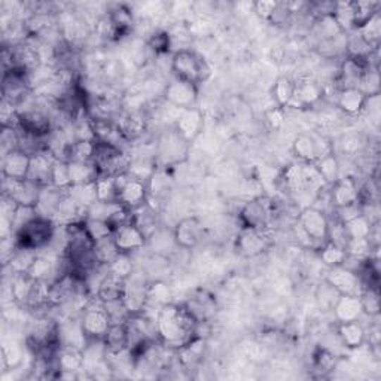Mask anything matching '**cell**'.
Instances as JSON below:
<instances>
[{
    "mask_svg": "<svg viewBox=\"0 0 381 381\" xmlns=\"http://www.w3.org/2000/svg\"><path fill=\"white\" fill-rule=\"evenodd\" d=\"M285 109L275 106L264 112V123L271 131H279L285 125Z\"/></svg>",
    "mask_w": 381,
    "mask_h": 381,
    "instance_id": "cell-60",
    "label": "cell"
},
{
    "mask_svg": "<svg viewBox=\"0 0 381 381\" xmlns=\"http://www.w3.org/2000/svg\"><path fill=\"white\" fill-rule=\"evenodd\" d=\"M84 227H85V231L87 234L89 235V239L93 240L94 243L96 242H100L103 239H108V237H112V228L109 223L106 220H99V219H85L84 220Z\"/></svg>",
    "mask_w": 381,
    "mask_h": 381,
    "instance_id": "cell-52",
    "label": "cell"
},
{
    "mask_svg": "<svg viewBox=\"0 0 381 381\" xmlns=\"http://www.w3.org/2000/svg\"><path fill=\"white\" fill-rule=\"evenodd\" d=\"M292 154L295 155V158L299 163L313 164V163H316L320 156L331 154V152H326L322 148L320 137L314 135L301 133L292 142Z\"/></svg>",
    "mask_w": 381,
    "mask_h": 381,
    "instance_id": "cell-14",
    "label": "cell"
},
{
    "mask_svg": "<svg viewBox=\"0 0 381 381\" xmlns=\"http://www.w3.org/2000/svg\"><path fill=\"white\" fill-rule=\"evenodd\" d=\"M0 123L5 128H18L20 127V111L14 103L2 99V108H0Z\"/></svg>",
    "mask_w": 381,
    "mask_h": 381,
    "instance_id": "cell-55",
    "label": "cell"
},
{
    "mask_svg": "<svg viewBox=\"0 0 381 381\" xmlns=\"http://www.w3.org/2000/svg\"><path fill=\"white\" fill-rule=\"evenodd\" d=\"M51 185L60 189H68L72 187L68 161H61V160L54 161V165H52V172H51Z\"/></svg>",
    "mask_w": 381,
    "mask_h": 381,
    "instance_id": "cell-50",
    "label": "cell"
},
{
    "mask_svg": "<svg viewBox=\"0 0 381 381\" xmlns=\"http://www.w3.org/2000/svg\"><path fill=\"white\" fill-rule=\"evenodd\" d=\"M368 96L359 88H343L337 93V108L349 116L359 115L366 108Z\"/></svg>",
    "mask_w": 381,
    "mask_h": 381,
    "instance_id": "cell-22",
    "label": "cell"
},
{
    "mask_svg": "<svg viewBox=\"0 0 381 381\" xmlns=\"http://www.w3.org/2000/svg\"><path fill=\"white\" fill-rule=\"evenodd\" d=\"M322 97L323 88L318 81L311 80V77H299V80L295 81V94L289 108L292 106L299 109L313 108Z\"/></svg>",
    "mask_w": 381,
    "mask_h": 381,
    "instance_id": "cell-16",
    "label": "cell"
},
{
    "mask_svg": "<svg viewBox=\"0 0 381 381\" xmlns=\"http://www.w3.org/2000/svg\"><path fill=\"white\" fill-rule=\"evenodd\" d=\"M332 17L338 27L344 35L356 32L354 30V4L353 2H337Z\"/></svg>",
    "mask_w": 381,
    "mask_h": 381,
    "instance_id": "cell-37",
    "label": "cell"
},
{
    "mask_svg": "<svg viewBox=\"0 0 381 381\" xmlns=\"http://www.w3.org/2000/svg\"><path fill=\"white\" fill-rule=\"evenodd\" d=\"M172 72L176 80L194 84L196 87L207 82L212 76V68H210L207 60L189 48L177 49L175 52L172 57Z\"/></svg>",
    "mask_w": 381,
    "mask_h": 381,
    "instance_id": "cell-2",
    "label": "cell"
},
{
    "mask_svg": "<svg viewBox=\"0 0 381 381\" xmlns=\"http://www.w3.org/2000/svg\"><path fill=\"white\" fill-rule=\"evenodd\" d=\"M294 94H295V80L289 76H280L275 80L271 88V96L275 101V106L287 109L294 100Z\"/></svg>",
    "mask_w": 381,
    "mask_h": 381,
    "instance_id": "cell-32",
    "label": "cell"
},
{
    "mask_svg": "<svg viewBox=\"0 0 381 381\" xmlns=\"http://www.w3.org/2000/svg\"><path fill=\"white\" fill-rule=\"evenodd\" d=\"M271 210L264 199H256L247 201L239 213L242 228L249 230H266Z\"/></svg>",
    "mask_w": 381,
    "mask_h": 381,
    "instance_id": "cell-12",
    "label": "cell"
},
{
    "mask_svg": "<svg viewBox=\"0 0 381 381\" xmlns=\"http://www.w3.org/2000/svg\"><path fill=\"white\" fill-rule=\"evenodd\" d=\"M371 225L373 223L368 220L363 215L344 223L349 239H368V234H370Z\"/></svg>",
    "mask_w": 381,
    "mask_h": 381,
    "instance_id": "cell-56",
    "label": "cell"
},
{
    "mask_svg": "<svg viewBox=\"0 0 381 381\" xmlns=\"http://www.w3.org/2000/svg\"><path fill=\"white\" fill-rule=\"evenodd\" d=\"M108 17L113 25L116 39L127 35L131 30V27H133V14H131V11L124 5H120L112 9Z\"/></svg>",
    "mask_w": 381,
    "mask_h": 381,
    "instance_id": "cell-36",
    "label": "cell"
},
{
    "mask_svg": "<svg viewBox=\"0 0 381 381\" xmlns=\"http://www.w3.org/2000/svg\"><path fill=\"white\" fill-rule=\"evenodd\" d=\"M2 189H4V195L11 199L15 204L36 207L42 188L29 179L4 177Z\"/></svg>",
    "mask_w": 381,
    "mask_h": 381,
    "instance_id": "cell-8",
    "label": "cell"
},
{
    "mask_svg": "<svg viewBox=\"0 0 381 381\" xmlns=\"http://www.w3.org/2000/svg\"><path fill=\"white\" fill-rule=\"evenodd\" d=\"M279 6L280 4L275 2V0H258V2L254 4V11L256 12V15L259 18L271 21Z\"/></svg>",
    "mask_w": 381,
    "mask_h": 381,
    "instance_id": "cell-61",
    "label": "cell"
},
{
    "mask_svg": "<svg viewBox=\"0 0 381 381\" xmlns=\"http://www.w3.org/2000/svg\"><path fill=\"white\" fill-rule=\"evenodd\" d=\"M37 256V251L17 246L15 251L12 252L9 259L5 262V266L9 267L12 274H27Z\"/></svg>",
    "mask_w": 381,
    "mask_h": 381,
    "instance_id": "cell-31",
    "label": "cell"
},
{
    "mask_svg": "<svg viewBox=\"0 0 381 381\" xmlns=\"http://www.w3.org/2000/svg\"><path fill=\"white\" fill-rule=\"evenodd\" d=\"M203 237V227L199 218L189 216L176 223L173 230V240L180 249H194Z\"/></svg>",
    "mask_w": 381,
    "mask_h": 381,
    "instance_id": "cell-15",
    "label": "cell"
},
{
    "mask_svg": "<svg viewBox=\"0 0 381 381\" xmlns=\"http://www.w3.org/2000/svg\"><path fill=\"white\" fill-rule=\"evenodd\" d=\"M170 298H172V292H170L168 286L164 282L155 280V282L148 285V304H152V302H154V304H156L160 308L164 304L172 302V301H170Z\"/></svg>",
    "mask_w": 381,
    "mask_h": 381,
    "instance_id": "cell-53",
    "label": "cell"
},
{
    "mask_svg": "<svg viewBox=\"0 0 381 381\" xmlns=\"http://www.w3.org/2000/svg\"><path fill=\"white\" fill-rule=\"evenodd\" d=\"M72 185L94 183L99 177L97 167L93 161H68Z\"/></svg>",
    "mask_w": 381,
    "mask_h": 381,
    "instance_id": "cell-33",
    "label": "cell"
},
{
    "mask_svg": "<svg viewBox=\"0 0 381 381\" xmlns=\"http://www.w3.org/2000/svg\"><path fill=\"white\" fill-rule=\"evenodd\" d=\"M327 283H330L332 287H335L339 292V295H356L359 296L363 283L361 275L344 266L339 267H332L327 270L326 279Z\"/></svg>",
    "mask_w": 381,
    "mask_h": 381,
    "instance_id": "cell-11",
    "label": "cell"
},
{
    "mask_svg": "<svg viewBox=\"0 0 381 381\" xmlns=\"http://www.w3.org/2000/svg\"><path fill=\"white\" fill-rule=\"evenodd\" d=\"M332 215L339 222L347 223V222H350L353 219H356V218L362 216L363 215V207H362V204L359 201H356V203L344 206V207L334 208V213Z\"/></svg>",
    "mask_w": 381,
    "mask_h": 381,
    "instance_id": "cell-58",
    "label": "cell"
},
{
    "mask_svg": "<svg viewBox=\"0 0 381 381\" xmlns=\"http://www.w3.org/2000/svg\"><path fill=\"white\" fill-rule=\"evenodd\" d=\"M133 223L149 239L158 227V215L148 203L133 210Z\"/></svg>",
    "mask_w": 381,
    "mask_h": 381,
    "instance_id": "cell-34",
    "label": "cell"
},
{
    "mask_svg": "<svg viewBox=\"0 0 381 381\" xmlns=\"http://www.w3.org/2000/svg\"><path fill=\"white\" fill-rule=\"evenodd\" d=\"M106 268H108L109 273L120 275V277H123L125 280L130 277L131 274L135 273L133 261H131L130 255H127V254H120V255H118Z\"/></svg>",
    "mask_w": 381,
    "mask_h": 381,
    "instance_id": "cell-54",
    "label": "cell"
},
{
    "mask_svg": "<svg viewBox=\"0 0 381 381\" xmlns=\"http://www.w3.org/2000/svg\"><path fill=\"white\" fill-rule=\"evenodd\" d=\"M56 366L58 373L80 374L85 370V353L76 347L60 346L56 354Z\"/></svg>",
    "mask_w": 381,
    "mask_h": 381,
    "instance_id": "cell-23",
    "label": "cell"
},
{
    "mask_svg": "<svg viewBox=\"0 0 381 381\" xmlns=\"http://www.w3.org/2000/svg\"><path fill=\"white\" fill-rule=\"evenodd\" d=\"M356 32L373 49H378L381 39V12H377L370 21L365 23Z\"/></svg>",
    "mask_w": 381,
    "mask_h": 381,
    "instance_id": "cell-42",
    "label": "cell"
},
{
    "mask_svg": "<svg viewBox=\"0 0 381 381\" xmlns=\"http://www.w3.org/2000/svg\"><path fill=\"white\" fill-rule=\"evenodd\" d=\"M334 318L338 323L359 320L363 314L361 299L356 295H339L332 308Z\"/></svg>",
    "mask_w": 381,
    "mask_h": 381,
    "instance_id": "cell-24",
    "label": "cell"
},
{
    "mask_svg": "<svg viewBox=\"0 0 381 381\" xmlns=\"http://www.w3.org/2000/svg\"><path fill=\"white\" fill-rule=\"evenodd\" d=\"M27 274L36 282L52 283L51 282L52 275H56V280L58 277V261L56 262V261L49 259L48 256L39 255L36 258V261L33 262V266H32V268L29 270Z\"/></svg>",
    "mask_w": 381,
    "mask_h": 381,
    "instance_id": "cell-35",
    "label": "cell"
},
{
    "mask_svg": "<svg viewBox=\"0 0 381 381\" xmlns=\"http://www.w3.org/2000/svg\"><path fill=\"white\" fill-rule=\"evenodd\" d=\"M173 127L176 128V131L183 139L192 143L196 137L201 135L203 127H204V116H203L201 111L196 109V108L180 111Z\"/></svg>",
    "mask_w": 381,
    "mask_h": 381,
    "instance_id": "cell-17",
    "label": "cell"
},
{
    "mask_svg": "<svg viewBox=\"0 0 381 381\" xmlns=\"http://www.w3.org/2000/svg\"><path fill=\"white\" fill-rule=\"evenodd\" d=\"M18 130H23L25 133L33 135L36 137L45 139L52 133V123L49 120V116L42 111L29 109L20 112Z\"/></svg>",
    "mask_w": 381,
    "mask_h": 381,
    "instance_id": "cell-18",
    "label": "cell"
},
{
    "mask_svg": "<svg viewBox=\"0 0 381 381\" xmlns=\"http://www.w3.org/2000/svg\"><path fill=\"white\" fill-rule=\"evenodd\" d=\"M36 280H33L29 274H12L11 283V298L20 307H27L30 295Z\"/></svg>",
    "mask_w": 381,
    "mask_h": 381,
    "instance_id": "cell-29",
    "label": "cell"
},
{
    "mask_svg": "<svg viewBox=\"0 0 381 381\" xmlns=\"http://www.w3.org/2000/svg\"><path fill=\"white\" fill-rule=\"evenodd\" d=\"M56 158L48 151H41L35 155H32L30 161V170L27 179L32 180L36 185L41 188L51 185V172L52 165H54Z\"/></svg>",
    "mask_w": 381,
    "mask_h": 381,
    "instance_id": "cell-20",
    "label": "cell"
},
{
    "mask_svg": "<svg viewBox=\"0 0 381 381\" xmlns=\"http://www.w3.org/2000/svg\"><path fill=\"white\" fill-rule=\"evenodd\" d=\"M148 45L156 56L167 54L170 48H172V36L167 32H156L151 36Z\"/></svg>",
    "mask_w": 381,
    "mask_h": 381,
    "instance_id": "cell-57",
    "label": "cell"
},
{
    "mask_svg": "<svg viewBox=\"0 0 381 381\" xmlns=\"http://www.w3.org/2000/svg\"><path fill=\"white\" fill-rule=\"evenodd\" d=\"M191 143L183 139L175 127H170L160 135L155 148V163L161 168L175 167L188 160Z\"/></svg>",
    "mask_w": 381,
    "mask_h": 381,
    "instance_id": "cell-3",
    "label": "cell"
},
{
    "mask_svg": "<svg viewBox=\"0 0 381 381\" xmlns=\"http://www.w3.org/2000/svg\"><path fill=\"white\" fill-rule=\"evenodd\" d=\"M112 239L115 242V246L118 247V251H120V254H127V255L140 251V249H143L144 244H146V240H148L146 235H144L133 222H130L127 223V225H123L118 230H115L112 234Z\"/></svg>",
    "mask_w": 381,
    "mask_h": 381,
    "instance_id": "cell-13",
    "label": "cell"
},
{
    "mask_svg": "<svg viewBox=\"0 0 381 381\" xmlns=\"http://www.w3.org/2000/svg\"><path fill=\"white\" fill-rule=\"evenodd\" d=\"M270 247V240L264 230L242 228L235 239V252L243 258H255Z\"/></svg>",
    "mask_w": 381,
    "mask_h": 381,
    "instance_id": "cell-10",
    "label": "cell"
},
{
    "mask_svg": "<svg viewBox=\"0 0 381 381\" xmlns=\"http://www.w3.org/2000/svg\"><path fill=\"white\" fill-rule=\"evenodd\" d=\"M163 97L168 104H172L179 111L192 109L199 101V87L175 77V81L164 88Z\"/></svg>",
    "mask_w": 381,
    "mask_h": 381,
    "instance_id": "cell-9",
    "label": "cell"
},
{
    "mask_svg": "<svg viewBox=\"0 0 381 381\" xmlns=\"http://www.w3.org/2000/svg\"><path fill=\"white\" fill-rule=\"evenodd\" d=\"M359 187L356 180L350 176L339 177L335 183H332L330 188L331 195V204L334 208L344 207L358 201Z\"/></svg>",
    "mask_w": 381,
    "mask_h": 381,
    "instance_id": "cell-21",
    "label": "cell"
},
{
    "mask_svg": "<svg viewBox=\"0 0 381 381\" xmlns=\"http://www.w3.org/2000/svg\"><path fill=\"white\" fill-rule=\"evenodd\" d=\"M93 254L96 258V262L99 266H104L108 267L111 262L120 255V251H118V247L115 246V242L112 237L103 239L100 242L94 243L93 247Z\"/></svg>",
    "mask_w": 381,
    "mask_h": 381,
    "instance_id": "cell-43",
    "label": "cell"
},
{
    "mask_svg": "<svg viewBox=\"0 0 381 381\" xmlns=\"http://www.w3.org/2000/svg\"><path fill=\"white\" fill-rule=\"evenodd\" d=\"M0 143H2V156L18 149V128H5L2 127L0 135Z\"/></svg>",
    "mask_w": 381,
    "mask_h": 381,
    "instance_id": "cell-59",
    "label": "cell"
},
{
    "mask_svg": "<svg viewBox=\"0 0 381 381\" xmlns=\"http://www.w3.org/2000/svg\"><path fill=\"white\" fill-rule=\"evenodd\" d=\"M359 299H361L363 314H366V316H370V318H378L380 316L381 306H380L378 287L365 286L362 289L361 295H359Z\"/></svg>",
    "mask_w": 381,
    "mask_h": 381,
    "instance_id": "cell-44",
    "label": "cell"
},
{
    "mask_svg": "<svg viewBox=\"0 0 381 381\" xmlns=\"http://www.w3.org/2000/svg\"><path fill=\"white\" fill-rule=\"evenodd\" d=\"M280 182L289 192L304 191V187H302V163L287 165L280 176Z\"/></svg>",
    "mask_w": 381,
    "mask_h": 381,
    "instance_id": "cell-45",
    "label": "cell"
},
{
    "mask_svg": "<svg viewBox=\"0 0 381 381\" xmlns=\"http://www.w3.org/2000/svg\"><path fill=\"white\" fill-rule=\"evenodd\" d=\"M56 223L51 219L37 216L33 220L15 232L12 239L15 240L18 247L33 249V251H41V249L51 244L56 237Z\"/></svg>",
    "mask_w": 381,
    "mask_h": 381,
    "instance_id": "cell-4",
    "label": "cell"
},
{
    "mask_svg": "<svg viewBox=\"0 0 381 381\" xmlns=\"http://www.w3.org/2000/svg\"><path fill=\"white\" fill-rule=\"evenodd\" d=\"M319 258L320 261L323 262V264L327 267V268H332V267H339V266H344V262L347 259V252L346 249L339 247L331 242H326L323 243L319 249Z\"/></svg>",
    "mask_w": 381,
    "mask_h": 381,
    "instance_id": "cell-39",
    "label": "cell"
},
{
    "mask_svg": "<svg viewBox=\"0 0 381 381\" xmlns=\"http://www.w3.org/2000/svg\"><path fill=\"white\" fill-rule=\"evenodd\" d=\"M104 351L108 354H118L128 350V334L125 323L111 325L108 334L103 338Z\"/></svg>",
    "mask_w": 381,
    "mask_h": 381,
    "instance_id": "cell-30",
    "label": "cell"
},
{
    "mask_svg": "<svg viewBox=\"0 0 381 381\" xmlns=\"http://www.w3.org/2000/svg\"><path fill=\"white\" fill-rule=\"evenodd\" d=\"M339 359L335 354L326 349H318L314 353V371L320 373V375H326L337 370Z\"/></svg>",
    "mask_w": 381,
    "mask_h": 381,
    "instance_id": "cell-48",
    "label": "cell"
},
{
    "mask_svg": "<svg viewBox=\"0 0 381 381\" xmlns=\"http://www.w3.org/2000/svg\"><path fill=\"white\" fill-rule=\"evenodd\" d=\"M96 140H75L69 148L68 161H93Z\"/></svg>",
    "mask_w": 381,
    "mask_h": 381,
    "instance_id": "cell-49",
    "label": "cell"
},
{
    "mask_svg": "<svg viewBox=\"0 0 381 381\" xmlns=\"http://www.w3.org/2000/svg\"><path fill=\"white\" fill-rule=\"evenodd\" d=\"M298 225L314 244H319V247L327 242L330 218L326 216L323 210L318 207H306L304 210H301V213L298 215Z\"/></svg>",
    "mask_w": 381,
    "mask_h": 381,
    "instance_id": "cell-7",
    "label": "cell"
},
{
    "mask_svg": "<svg viewBox=\"0 0 381 381\" xmlns=\"http://www.w3.org/2000/svg\"><path fill=\"white\" fill-rule=\"evenodd\" d=\"M68 195L72 200L84 208H88L91 204L97 201V192H96V182L94 183H84V185H72L65 189Z\"/></svg>",
    "mask_w": 381,
    "mask_h": 381,
    "instance_id": "cell-41",
    "label": "cell"
},
{
    "mask_svg": "<svg viewBox=\"0 0 381 381\" xmlns=\"http://www.w3.org/2000/svg\"><path fill=\"white\" fill-rule=\"evenodd\" d=\"M354 4V30H359L365 23L370 21L377 12H380L378 2H368V0H358Z\"/></svg>",
    "mask_w": 381,
    "mask_h": 381,
    "instance_id": "cell-46",
    "label": "cell"
},
{
    "mask_svg": "<svg viewBox=\"0 0 381 381\" xmlns=\"http://www.w3.org/2000/svg\"><path fill=\"white\" fill-rule=\"evenodd\" d=\"M64 195H65V189H60L52 185L44 187L41 189V195H39V201L36 206L39 216L54 220Z\"/></svg>",
    "mask_w": 381,
    "mask_h": 381,
    "instance_id": "cell-25",
    "label": "cell"
},
{
    "mask_svg": "<svg viewBox=\"0 0 381 381\" xmlns=\"http://www.w3.org/2000/svg\"><path fill=\"white\" fill-rule=\"evenodd\" d=\"M314 165L318 167L320 176L323 177L326 185H332L341 176H339V161L337 158V155L334 152L326 154L314 163Z\"/></svg>",
    "mask_w": 381,
    "mask_h": 381,
    "instance_id": "cell-38",
    "label": "cell"
},
{
    "mask_svg": "<svg viewBox=\"0 0 381 381\" xmlns=\"http://www.w3.org/2000/svg\"><path fill=\"white\" fill-rule=\"evenodd\" d=\"M103 306H104V310H106V313H108L112 325L113 323H125L128 320V318L131 316V311L127 307L124 298L103 302Z\"/></svg>",
    "mask_w": 381,
    "mask_h": 381,
    "instance_id": "cell-51",
    "label": "cell"
},
{
    "mask_svg": "<svg viewBox=\"0 0 381 381\" xmlns=\"http://www.w3.org/2000/svg\"><path fill=\"white\" fill-rule=\"evenodd\" d=\"M116 125L120 128V133L125 142H135L140 139L144 135V131H146V120L139 112L125 113L121 116V120H118Z\"/></svg>",
    "mask_w": 381,
    "mask_h": 381,
    "instance_id": "cell-28",
    "label": "cell"
},
{
    "mask_svg": "<svg viewBox=\"0 0 381 381\" xmlns=\"http://www.w3.org/2000/svg\"><path fill=\"white\" fill-rule=\"evenodd\" d=\"M338 337L341 344L349 350H358L366 344L365 326L359 320L338 323Z\"/></svg>",
    "mask_w": 381,
    "mask_h": 381,
    "instance_id": "cell-27",
    "label": "cell"
},
{
    "mask_svg": "<svg viewBox=\"0 0 381 381\" xmlns=\"http://www.w3.org/2000/svg\"><path fill=\"white\" fill-rule=\"evenodd\" d=\"M118 177L99 176L96 180L97 201L103 203H118Z\"/></svg>",
    "mask_w": 381,
    "mask_h": 381,
    "instance_id": "cell-40",
    "label": "cell"
},
{
    "mask_svg": "<svg viewBox=\"0 0 381 381\" xmlns=\"http://www.w3.org/2000/svg\"><path fill=\"white\" fill-rule=\"evenodd\" d=\"M32 156L15 149L2 156V176L9 179H27Z\"/></svg>",
    "mask_w": 381,
    "mask_h": 381,
    "instance_id": "cell-19",
    "label": "cell"
},
{
    "mask_svg": "<svg viewBox=\"0 0 381 381\" xmlns=\"http://www.w3.org/2000/svg\"><path fill=\"white\" fill-rule=\"evenodd\" d=\"M196 330L199 320L194 318L187 304L168 302L156 311V339L167 350L177 351L188 346L196 337Z\"/></svg>",
    "mask_w": 381,
    "mask_h": 381,
    "instance_id": "cell-1",
    "label": "cell"
},
{
    "mask_svg": "<svg viewBox=\"0 0 381 381\" xmlns=\"http://www.w3.org/2000/svg\"><path fill=\"white\" fill-rule=\"evenodd\" d=\"M314 298H316L319 308H322L323 311H332L337 299L339 298V292L325 280L318 286Z\"/></svg>",
    "mask_w": 381,
    "mask_h": 381,
    "instance_id": "cell-47",
    "label": "cell"
},
{
    "mask_svg": "<svg viewBox=\"0 0 381 381\" xmlns=\"http://www.w3.org/2000/svg\"><path fill=\"white\" fill-rule=\"evenodd\" d=\"M118 203L130 210H136L148 203L149 188L148 182L130 175L118 176Z\"/></svg>",
    "mask_w": 381,
    "mask_h": 381,
    "instance_id": "cell-6",
    "label": "cell"
},
{
    "mask_svg": "<svg viewBox=\"0 0 381 381\" xmlns=\"http://www.w3.org/2000/svg\"><path fill=\"white\" fill-rule=\"evenodd\" d=\"M81 327L89 343H103L104 335L108 334L111 327V319L104 310L103 302L96 296V299L89 301L82 308L80 316Z\"/></svg>",
    "mask_w": 381,
    "mask_h": 381,
    "instance_id": "cell-5",
    "label": "cell"
},
{
    "mask_svg": "<svg viewBox=\"0 0 381 381\" xmlns=\"http://www.w3.org/2000/svg\"><path fill=\"white\" fill-rule=\"evenodd\" d=\"M125 285H127L125 279L120 277V275H116V274L109 273L108 268H106V274H104L103 277L100 279V282H99L96 296L101 302H108V301L124 298Z\"/></svg>",
    "mask_w": 381,
    "mask_h": 381,
    "instance_id": "cell-26",
    "label": "cell"
}]
</instances>
